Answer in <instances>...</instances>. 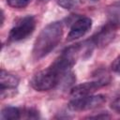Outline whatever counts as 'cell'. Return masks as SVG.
I'll use <instances>...</instances> for the list:
<instances>
[{
  "label": "cell",
  "mask_w": 120,
  "mask_h": 120,
  "mask_svg": "<svg viewBox=\"0 0 120 120\" xmlns=\"http://www.w3.org/2000/svg\"><path fill=\"white\" fill-rule=\"evenodd\" d=\"M112 69L114 72L120 74V56H118L117 58H115L114 61L112 62Z\"/></svg>",
  "instance_id": "9a60e30c"
},
{
  "label": "cell",
  "mask_w": 120,
  "mask_h": 120,
  "mask_svg": "<svg viewBox=\"0 0 120 120\" xmlns=\"http://www.w3.org/2000/svg\"><path fill=\"white\" fill-rule=\"evenodd\" d=\"M36 19L34 16H26L22 18L16 22V24L11 28L8 35V39L10 41L16 42L25 39L29 37L35 30Z\"/></svg>",
  "instance_id": "277c9868"
},
{
  "label": "cell",
  "mask_w": 120,
  "mask_h": 120,
  "mask_svg": "<svg viewBox=\"0 0 120 120\" xmlns=\"http://www.w3.org/2000/svg\"><path fill=\"white\" fill-rule=\"evenodd\" d=\"M7 2L11 8H22L26 7L31 2V0H7Z\"/></svg>",
  "instance_id": "7c38bea8"
},
{
  "label": "cell",
  "mask_w": 120,
  "mask_h": 120,
  "mask_svg": "<svg viewBox=\"0 0 120 120\" xmlns=\"http://www.w3.org/2000/svg\"><path fill=\"white\" fill-rule=\"evenodd\" d=\"M108 19L110 23L115 26L117 29L120 28V3H115L108 8L107 10Z\"/></svg>",
  "instance_id": "30bf717a"
},
{
  "label": "cell",
  "mask_w": 120,
  "mask_h": 120,
  "mask_svg": "<svg viewBox=\"0 0 120 120\" xmlns=\"http://www.w3.org/2000/svg\"><path fill=\"white\" fill-rule=\"evenodd\" d=\"M92 1H98V0H92Z\"/></svg>",
  "instance_id": "d6986e66"
},
{
  "label": "cell",
  "mask_w": 120,
  "mask_h": 120,
  "mask_svg": "<svg viewBox=\"0 0 120 120\" xmlns=\"http://www.w3.org/2000/svg\"><path fill=\"white\" fill-rule=\"evenodd\" d=\"M61 76L51 67L36 73L30 81L31 86L37 91H48L59 84Z\"/></svg>",
  "instance_id": "3957f363"
},
{
  "label": "cell",
  "mask_w": 120,
  "mask_h": 120,
  "mask_svg": "<svg viewBox=\"0 0 120 120\" xmlns=\"http://www.w3.org/2000/svg\"><path fill=\"white\" fill-rule=\"evenodd\" d=\"M0 16H1V22H1V26H2L3 23H4V20H5V15H4V11L3 10H1V15Z\"/></svg>",
  "instance_id": "ac0fdd59"
},
{
  "label": "cell",
  "mask_w": 120,
  "mask_h": 120,
  "mask_svg": "<svg viewBox=\"0 0 120 120\" xmlns=\"http://www.w3.org/2000/svg\"><path fill=\"white\" fill-rule=\"evenodd\" d=\"M116 27L113 26L112 23L107 22L103 27L99 29L91 38L95 46L98 48H102L107 46L115 37L116 34Z\"/></svg>",
  "instance_id": "8992f818"
},
{
  "label": "cell",
  "mask_w": 120,
  "mask_h": 120,
  "mask_svg": "<svg viewBox=\"0 0 120 120\" xmlns=\"http://www.w3.org/2000/svg\"><path fill=\"white\" fill-rule=\"evenodd\" d=\"M106 98L103 95H97V96H85L82 98H75L68 103V108L71 111H86L92 110L101 106L105 103Z\"/></svg>",
  "instance_id": "5b68a950"
},
{
  "label": "cell",
  "mask_w": 120,
  "mask_h": 120,
  "mask_svg": "<svg viewBox=\"0 0 120 120\" xmlns=\"http://www.w3.org/2000/svg\"><path fill=\"white\" fill-rule=\"evenodd\" d=\"M19 84V78L11 74L4 69L1 70L0 74V85H1V93L5 91L14 90Z\"/></svg>",
  "instance_id": "9c48e42d"
},
{
  "label": "cell",
  "mask_w": 120,
  "mask_h": 120,
  "mask_svg": "<svg viewBox=\"0 0 120 120\" xmlns=\"http://www.w3.org/2000/svg\"><path fill=\"white\" fill-rule=\"evenodd\" d=\"M27 113V118H38V113L37 111H35L34 109H28L25 112Z\"/></svg>",
  "instance_id": "2e32d148"
},
{
  "label": "cell",
  "mask_w": 120,
  "mask_h": 120,
  "mask_svg": "<svg viewBox=\"0 0 120 120\" xmlns=\"http://www.w3.org/2000/svg\"><path fill=\"white\" fill-rule=\"evenodd\" d=\"M92 27V20L88 17L78 18L70 27V31L68 35L67 39L72 41L83 37Z\"/></svg>",
  "instance_id": "52a82bcc"
},
{
  "label": "cell",
  "mask_w": 120,
  "mask_h": 120,
  "mask_svg": "<svg viewBox=\"0 0 120 120\" xmlns=\"http://www.w3.org/2000/svg\"><path fill=\"white\" fill-rule=\"evenodd\" d=\"M82 54V43H78L66 48L62 53L52 64L51 68L55 70L61 77L70 72L71 68L75 65L78 57Z\"/></svg>",
  "instance_id": "7a4b0ae2"
},
{
  "label": "cell",
  "mask_w": 120,
  "mask_h": 120,
  "mask_svg": "<svg viewBox=\"0 0 120 120\" xmlns=\"http://www.w3.org/2000/svg\"><path fill=\"white\" fill-rule=\"evenodd\" d=\"M0 118L2 120H15L21 118V111L16 107H5L1 111Z\"/></svg>",
  "instance_id": "8fae6325"
},
{
  "label": "cell",
  "mask_w": 120,
  "mask_h": 120,
  "mask_svg": "<svg viewBox=\"0 0 120 120\" xmlns=\"http://www.w3.org/2000/svg\"><path fill=\"white\" fill-rule=\"evenodd\" d=\"M63 25L61 22H53L46 25L39 33L33 48V57L39 60L49 54L61 41Z\"/></svg>",
  "instance_id": "6da1fadb"
},
{
  "label": "cell",
  "mask_w": 120,
  "mask_h": 120,
  "mask_svg": "<svg viewBox=\"0 0 120 120\" xmlns=\"http://www.w3.org/2000/svg\"><path fill=\"white\" fill-rule=\"evenodd\" d=\"M106 84L107 83L105 82L100 81L98 79H97L96 81H92V82H83V83L74 86L70 91V96L73 98L89 96V95H92L95 91H97V89H98Z\"/></svg>",
  "instance_id": "ba28073f"
},
{
  "label": "cell",
  "mask_w": 120,
  "mask_h": 120,
  "mask_svg": "<svg viewBox=\"0 0 120 120\" xmlns=\"http://www.w3.org/2000/svg\"><path fill=\"white\" fill-rule=\"evenodd\" d=\"M76 3H77L76 0H58L57 1V4L61 8H65V9H71V8H73L76 6Z\"/></svg>",
  "instance_id": "4fadbf2b"
},
{
  "label": "cell",
  "mask_w": 120,
  "mask_h": 120,
  "mask_svg": "<svg viewBox=\"0 0 120 120\" xmlns=\"http://www.w3.org/2000/svg\"><path fill=\"white\" fill-rule=\"evenodd\" d=\"M111 108H112L114 112L120 113V96H119L118 98H116L111 103Z\"/></svg>",
  "instance_id": "5bb4252c"
},
{
  "label": "cell",
  "mask_w": 120,
  "mask_h": 120,
  "mask_svg": "<svg viewBox=\"0 0 120 120\" xmlns=\"http://www.w3.org/2000/svg\"><path fill=\"white\" fill-rule=\"evenodd\" d=\"M89 118H110V115L107 113H102V114H98V115H95V116H90Z\"/></svg>",
  "instance_id": "e0dca14e"
}]
</instances>
